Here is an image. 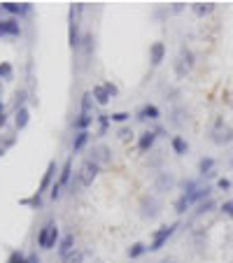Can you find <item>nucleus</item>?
Listing matches in <instances>:
<instances>
[{
    "instance_id": "1",
    "label": "nucleus",
    "mask_w": 233,
    "mask_h": 263,
    "mask_svg": "<svg viewBox=\"0 0 233 263\" xmlns=\"http://www.w3.org/2000/svg\"><path fill=\"white\" fill-rule=\"evenodd\" d=\"M82 3H75V5H70V17H68V42H70V47L75 49V47H79V14H82Z\"/></svg>"
},
{
    "instance_id": "2",
    "label": "nucleus",
    "mask_w": 233,
    "mask_h": 263,
    "mask_svg": "<svg viewBox=\"0 0 233 263\" xmlns=\"http://www.w3.org/2000/svg\"><path fill=\"white\" fill-rule=\"evenodd\" d=\"M178 228H180V221H172V224H168V226H163V228L154 230V236H152V242H150V247H147V252H159V249H161V247L168 242V238H170Z\"/></svg>"
},
{
    "instance_id": "3",
    "label": "nucleus",
    "mask_w": 233,
    "mask_h": 263,
    "mask_svg": "<svg viewBox=\"0 0 233 263\" xmlns=\"http://www.w3.org/2000/svg\"><path fill=\"white\" fill-rule=\"evenodd\" d=\"M98 170H100V165H96L94 161H84L77 172V184L79 187H91L94 180L98 177Z\"/></svg>"
},
{
    "instance_id": "4",
    "label": "nucleus",
    "mask_w": 233,
    "mask_h": 263,
    "mask_svg": "<svg viewBox=\"0 0 233 263\" xmlns=\"http://www.w3.org/2000/svg\"><path fill=\"white\" fill-rule=\"evenodd\" d=\"M210 137H212V142L215 144H228L233 140V128L226 126L222 119H217L215 128L210 131Z\"/></svg>"
},
{
    "instance_id": "5",
    "label": "nucleus",
    "mask_w": 233,
    "mask_h": 263,
    "mask_svg": "<svg viewBox=\"0 0 233 263\" xmlns=\"http://www.w3.org/2000/svg\"><path fill=\"white\" fill-rule=\"evenodd\" d=\"M194 68V54L187 49V47H182L180 49V56L178 61H175V70H178V77H184L189 70Z\"/></svg>"
},
{
    "instance_id": "6",
    "label": "nucleus",
    "mask_w": 233,
    "mask_h": 263,
    "mask_svg": "<svg viewBox=\"0 0 233 263\" xmlns=\"http://www.w3.org/2000/svg\"><path fill=\"white\" fill-rule=\"evenodd\" d=\"M161 214V203L154 196H144L142 198V217L144 219H156Z\"/></svg>"
},
{
    "instance_id": "7",
    "label": "nucleus",
    "mask_w": 233,
    "mask_h": 263,
    "mask_svg": "<svg viewBox=\"0 0 233 263\" xmlns=\"http://www.w3.org/2000/svg\"><path fill=\"white\" fill-rule=\"evenodd\" d=\"M21 26L19 19H0V38H19Z\"/></svg>"
},
{
    "instance_id": "8",
    "label": "nucleus",
    "mask_w": 233,
    "mask_h": 263,
    "mask_svg": "<svg viewBox=\"0 0 233 263\" xmlns=\"http://www.w3.org/2000/svg\"><path fill=\"white\" fill-rule=\"evenodd\" d=\"M89 161H94L96 165H105V163H110V161H112L110 147H107V144H96V147L91 149V159H89Z\"/></svg>"
},
{
    "instance_id": "9",
    "label": "nucleus",
    "mask_w": 233,
    "mask_h": 263,
    "mask_svg": "<svg viewBox=\"0 0 233 263\" xmlns=\"http://www.w3.org/2000/svg\"><path fill=\"white\" fill-rule=\"evenodd\" d=\"M54 175H56V163H54V161H49V165H47L45 175H42V182H40V187H38V191H35V196L42 198V193L49 189V184H51V180H54Z\"/></svg>"
},
{
    "instance_id": "10",
    "label": "nucleus",
    "mask_w": 233,
    "mask_h": 263,
    "mask_svg": "<svg viewBox=\"0 0 233 263\" xmlns=\"http://www.w3.org/2000/svg\"><path fill=\"white\" fill-rule=\"evenodd\" d=\"M0 10L7 12V14H14V17H23L31 12L28 3H0Z\"/></svg>"
},
{
    "instance_id": "11",
    "label": "nucleus",
    "mask_w": 233,
    "mask_h": 263,
    "mask_svg": "<svg viewBox=\"0 0 233 263\" xmlns=\"http://www.w3.org/2000/svg\"><path fill=\"white\" fill-rule=\"evenodd\" d=\"M138 121H156L159 116H161V110L156 107V105H152V103H147V105H142L138 110Z\"/></svg>"
},
{
    "instance_id": "12",
    "label": "nucleus",
    "mask_w": 233,
    "mask_h": 263,
    "mask_svg": "<svg viewBox=\"0 0 233 263\" xmlns=\"http://www.w3.org/2000/svg\"><path fill=\"white\" fill-rule=\"evenodd\" d=\"M166 59V44L163 42H154L150 47V61H152V66H161V61Z\"/></svg>"
},
{
    "instance_id": "13",
    "label": "nucleus",
    "mask_w": 233,
    "mask_h": 263,
    "mask_svg": "<svg viewBox=\"0 0 233 263\" xmlns=\"http://www.w3.org/2000/svg\"><path fill=\"white\" fill-rule=\"evenodd\" d=\"M156 137H159V135H156L154 131H144L142 135L138 137V149H140V152H142V154H144V152H150V149L154 147Z\"/></svg>"
},
{
    "instance_id": "14",
    "label": "nucleus",
    "mask_w": 233,
    "mask_h": 263,
    "mask_svg": "<svg viewBox=\"0 0 233 263\" xmlns=\"http://www.w3.org/2000/svg\"><path fill=\"white\" fill-rule=\"evenodd\" d=\"M210 193H212V189H210V187H198L196 191L184 193V196L189 198V203L194 205V203H200V200H210Z\"/></svg>"
},
{
    "instance_id": "15",
    "label": "nucleus",
    "mask_w": 233,
    "mask_h": 263,
    "mask_svg": "<svg viewBox=\"0 0 233 263\" xmlns=\"http://www.w3.org/2000/svg\"><path fill=\"white\" fill-rule=\"evenodd\" d=\"M28 121H31V112H28V107H19L17 114H14V126H17V131H23V128L28 126Z\"/></svg>"
},
{
    "instance_id": "16",
    "label": "nucleus",
    "mask_w": 233,
    "mask_h": 263,
    "mask_svg": "<svg viewBox=\"0 0 233 263\" xmlns=\"http://www.w3.org/2000/svg\"><path fill=\"white\" fill-rule=\"evenodd\" d=\"M215 3H194L191 5V10H194L196 17H208V14H212L215 12Z\"/></svg>"
},
{
    "instance_id": "17",
    "label": "nucleus",
    "mask_w": 233,
    "mask_h": 263,
    "mask_svg": "<svg viewBox=\"0 0 233 263\" xmlns=\"http://www.w3.org/2000/svg\"><path fill=\"white\" fill-rule=\"evenodd\" d=\"M70 252H75V238L63 236L61 242H59V254H61V256H68Z\"/></svg>"
},
{
    "instance_id": "18",
    "label": "nucleus",
    "mask_w": 233,
    "mask_h": 263,
    "mask_svg": "<svg viewBox=\"0 0 233 263\" xmlns=\"http://www.w3.org/2000/svg\"><path fill=\"white\" fill-rule=\"evenodd\" d=\"M70 180H72V159H68L66 163H63V168H61L59 184H61V187H66V184H70Z\"/></svg>"
},
{
    "instance_id": "19",
    "label": "nucleus",
    "mask_w": 233,
    "mask_h": 263,
    "mask_svg": "<svg viewBox=\"0 0 233 263\" xmlns=\"http://www.w3.org/2000/svg\"><path fill=\"white\" fill-rule=\"evenodd\" d=\"M91 94H94V100L98 105H103V107H105L107 103H110V94H107L105 91V86H103V84H98V86H94V91H91Z\"/></svg>"
},
{
    "instance_id": "20",
    "label": "nucleus",
    "mask_w": 233,
    "mask_h": 263,
    "mask_svg": "<svg viewBox=\"0 0 233 263\" xmlns=\"http://www.w3.org/2000/svg\"><path fill=\"white\" fill-rule=\"evenodd\" d=\"M170 147H172V152L175 154H180V156H184V154L189 152V144H187V140H184L182 135H175L170 140Z\"/></svg>"
},
{
    "instance_id": "21",
    "label": "nucleus",
    "mask_w": 233,
    "mask_h": 263,
    "mask_svg": "<svg viewBox=\"0 0 233 263\" xmlns=\"http://www.w3.org/2000/svg\"><path fill=\"white\" fill-rule=\"evenodd\" d=\"M198 172H200L203 177L212 175V172H215V159H212V156H206V159H200V161H198Z\"/></svg>"
},
{
    "instance_id": "22",
    "label": "nucleus",
    "mask_w": 233,
    "mask_h": 263,
    "mask_svg": "<svg viewBox=\"0 0 233 263\" xmlns=\"http://www.w3.org/2000/svg\"><path fill=\"white\" fill-rule=\"evenodd\" d=\"M172 184H175V177H172L170 172H161V175H159V180H156V189H159V191L172 189Z\"/></svg>"
},
{
    "instance_id": "23",
    "label": "nucleus",
    "mask_w": 233,
    "mask_h": 263,
    "mask_svg": "<svg viewBox=\"0 0 233 263\" xmlns=\"http://www.w3.org/2000/svg\"><path fill=\"white\" fill-rule=\"evenodd\" d=\"M51 228H54V221H49V224H45L42 228H40V233H38V245H40V249H45V247H47V240H49Z\"/></svg>"
},
{
    "instance_id": "24",
    "label": "nucleus",
    "mask_w": 233,
    "mask_h": 263,
    "mask_svg": "<svg viewBox=\"0 0 233 263\" xmlns=\"http://www.w3.org/2000/svg\"><path fill=\"white\" fill-rule=\"evenodd\" d=\"M89 131H79L77 135H75V140H72V152H79V149H84V144L89 142Z\"/></svg>"
},
{
    "instance_id": "25",
    "label": "nucleus",
    "mask_w": 233,
    "mask_h": 263,
    "mask_svg": "<svg viewBox=\"0 0 233 263\" xmlns=\"http://www.w3.org/2000/svg\"><path fill=\"white\" fill-rule=\"evenodd\" d=\"M91 124H94V116L91 114H82V112H79V116L75 119V128H77V133L79 131H89Z\"/></svg>"
},
{
    "instance_id": "26",
    "label": "nucleus",
    "mask_w": 233,
    "mask_h": 263,
    "mask_svg": "<svg viewBox=\"0 0 233 263\" xmlns=\"http://www.w3.org/2000/svg\"><path fill=\"white\" fill-rule=\"evenodd\" d=\"M91 107H94V94L86 91L82 94V114H91Z\"/></svg>"
},
{
    "instance_id": "27",
    "label": "nucleus",
    "mask_w": 233,
    "mask_h": 263,
    "mask_svg": "<svg viewBox=\"0 0 233 263\" xmlns=\"http://www.w3.org/2000/svg\"><path fill=\"white\" fill-rule=\"evenodd\" d=\"M56 242H61V230H59V226L54 224V228H51V233H49V240H47L45 249H54Z\"/></svg>"
},
{
    "instance_id": "28",
    "label": "nucleus",
    "mask_w": 233,
    "mask_h": 263,
    "mask_svg": "<svg viewBox=\"0 0 233 263\" xmlns=\"http://www.w3.org/2000/svg\"><path fill=\"white\" fill-rule=\"evenodd\" d=\"M110 114H98V135L103 137L107 133V128H110Z\"/></svg>"
},
{
    "instance_id": "29",
    "label": "nucleus",
    "mask_w": 233,
    "mask_h": 263,
    "mask_svg": "<svg viewBox=\"0 0 233 263\" xmlns=\"http://www.w3.org/2000/svg\"><path fill=\"white\" fill-rule=\"evenodd\" d=\"M144 252H147V245H142V242H135V245L128 249V258H140Z\"/></svg>"
},
{
    "instance_id": "30",
    "label": "nucleus",
    "mask_w": 233,
    "mask_h": 263,
    "mask_svg": "<svg viewBox=\"0 0 233 263\" xmlns=\"http://www.w3.org/2000/svg\"><path fill=\"white\" fill-rule=\"evenodd\" d=\"M189 205H191V203H189V198L182 193V196H180L178 200H175V212H178V214L187 212V210H189Z\"/></svg>"
},
{
    "instance_id": "31",
    "label": "nucleus",
    "mask_w": 233,
    "mask_h": 263,
    "mask_svg": "<svg viewBox=\"0 0 233 263\" xmlns=\"http://www.w3.org/2000/svg\"><path fill=\"white\" fill-rule=\"evenodd\" d=\"M63 263H84V254L79 252V249H75V252H70L68 256H63Z\"/></svg>"
},
{
    "instance_id": "32",
    "label": "nucleus",
    "mask_w": 233,
    "mask_h": 263,
    "mask_svg": "<svg viewBox=\"0 0 233 263\" xmlns=\"http://www.w3.org/2000/svg\"><path fill=\"white\" fill-rule=\"evenodd\" d=\"M110 119L114 121V124H124V121H128V119H131V114H128V112H112V114H110Z\"/></svg>"
},
{
    "instance_id": "33",
    "label": "nucleus",
    "mask_w": 233,
    "mask_h": 263,
    "mask_svg": "<svg viewBox=\"0 0 233 263\" xmlns=\"http://www.w3.org/2000/svg\"><path fill=\"white\" fill-rule=\"evenodd\" d=\"M7 263H28V256H23L21 252H12L7 256Z\"/></svg>"
},
{
    "instance_id": "34",
    "label": "nucleus",
    "mask_w": 233,
    "mask_h": 263,
    "mask_svg": "<svg viewBox=\"0 0 233 263\" xmlns=\"http://www.w3.org/2000/svg\"><path fill=\"white\" fill-rule=\"evenodd\" d=\"M219 210H222V214H224V217H228V219H233V200H224V203H222V208H219Z\"/></svg>"
},
{
    "instance_id": "35",
    "label": "nucleus",
    "mask_w": 233,
    "mask_h": 263,
    "mask_svg": "<svg viewBox=\"0 0 233 263\" xmlns=\"http://www.w3.org/2000/svg\"><path fill=\"white\" fill-rule=\"evenodd\" d=\"M0 79H12V66L10 63H0Z\"/></svg>"
},
{
    "instance_id": "36",
    "label": "nucleus",
    "mask_w": 233,
    "mask_h": 263,
    "mask_svg": "<svg viewBox=\"0 0 233 263\" xmlns=\"http://www.w3.org/2000/svg\"><path fill=\"white\" fill-rule=\"evenodd\" d=\"M212 208H215V203H212V200H206V203H200V205H198L196 214H206V212H210Z\"/></svg>"
},
{
    "instance_id": "37",
    "label": "nucleus",
    "mask_w": 233,
    "mask_h": 263,
    "mask_svg": "<svg viewBox=\"0 0 233 263\" xmlns=\"http://www.w3.org/2000/svg\"><path fill=\"white\" fill-rule=\"evenodd\" d=\"M103 86H105V91H107V94H110V98H114V96L119 94V89H116L112 82H105V84H103Z\"/></svg>"
},
{
    "instance_id": "38",
    "label": "nucleus",
    "mask_w": 233,
    "mask_h": 263,
    "mask_svg": "<svg viewBox=\"0 0 233 263\" xmlns=\"http://www.w3.org/2000/svg\"><path fill=\"white\" fill-rule=\"evenodd\" d=\"M61 184H59V182H54V187H51V200H56V198L61 196Z\"/></svg>"
},
{
    "instance_id": "39",
    "label": "nucleus",
    "mask_w": 233,
    "mask_h": 263,
    "mask_svg": "<svg viewBox=\"0 0 233 263\" xmlns=\"http://www.w3.org/2000/svg\"><path fill=\"white\" fill-rule=\"evenodd\" d=\"M217 187L222 189V191H226V189H231V182H228V180H226V177H222V180L217 182Z\"/></svg>"
},
{
    "instance_id": "40",
    "label": "nucleus",
    "mask_w": 233,
    "mask_h": 263,
    "mask_svg": "<svg viewBox=\"0 0 233 263\" xmlns=\"http://www.w3.org/2000/svg\"><path fill=\"white\" fill-rule=\"evenodd\" d=\"M128 135H133V133L128 131V128H122V131H119V137H122V140H126Z\"/></svg>"
},
{
    "instance_id": "41",
    "label": "nucleus",
    "mask_w": 233,
    "mask_h": 263,
    "mask_svg": "<svg viewBox=\"0 0 233 263\" xmlns=\"http://www.w3.org/2000/svg\"><path fill=\"white\" fill-rule=\"evenodd\" d=\"M28 263H40L38 254H31V256H28Z\"/></svg>"
},
{
    "instance_id": "42",
    "label": "nucleus",
    "mask_w": 233,
    "mask_h": 263,
    "mask_svg": "<svg viewBox=\"0 0 233 263\" xmlns=\"http://www.w3.org/2000/svg\"><path fill=\"white\" fill-rule=\"evenodd\" d=\"M5 124H7V116H5V114H0V128L5 126Z\"/></svg>"
},
{
    "instance_id": "43",
    "label": "nucleus",
    "mask_w": 233,
    "mask_h": 263,
    "mask_svg": "<svg viewBox=\"0 0 233 263\" xmlns=\"http://www.w3.org/2000/svg\"><path fill=\"white\" fill-rule=\"evenodd\" d=\"M161 263H175V261H172V258H163Z\"/></svg>"
},
{
    "instance_id": "44",
    "label": "nucleus",
    "mask_w": 233,
    "mask_h": 263,
    "mask_svg": "<svg viewBox=\"0 0 233 263\" xmlns=\"http://www.w3.org/2000/svg\"><path fill=\"white\" fill-rule=\"evenodd\" d=\"M3 110H5V107H3V103H0V114H3Z\"/></svg>"
},
{
    "instance_id": "45",
    "label": "nucleus",
    "mask_w": 233,
    "mask_h": 263,
    "mask_svg": "<svg viewBox=\"0 0 233 263\" xmlns=\"http://www.w3.org/2000/svg\"><path fill=\"white\" fill-rule=\"evenodd\" d=\"M3 154H5V149H3V147H0V156H3Z\"/></svg>"
},
{
    "instance_id": "46",
    "label": "nucleus",
    "mask_w": 233,
    "mask_h": 263,
    "mask_svg": "<svg viewBox=\"0 0 233 263\" xmlns=\"http://www.w3.org/2000/svg\"><path fill=\"white\" fill-rule=\"evenodd\" d=\"M231 163H233V159H231Z\"/></svg>"
}]
</instances>
